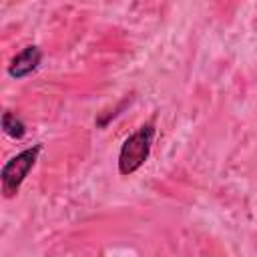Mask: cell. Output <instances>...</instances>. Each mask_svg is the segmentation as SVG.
<instances>
[{
	"label": "cell",
	"mask_w": 257,
	"mask_h": 257,
	"mask_svg": "<svg viewBox=\"0 0 257 257\" xmlns=\"http://www.w3.org/2000/svg\"><path fill=\"white\" fill-rule=\"evenodd\" d=\"M155 135H157L155 124L147 122L124 139V143L120 147V153H118V173L122 177H128V175L137 173L147 163V159L151 155V149H153Z\"/></svg>",
	"instance_id": "1"
},
{
	"label": "cell",
	"mask_w": 257,
	"mask_h": 257,
	"mask_svg": "<svg viewBox=\"0 0 257 257\" xmlns=\"http://www.w3.org/2000/svg\"><path fill=\"white\" fill-rule=\"evenodd\" d=\"M40 151H42V145H34L4 163V167L0 171V183H2V193L6 199L14 197L20 191L24 179L34 169V165L40 157Z\"/></svg>",
	"instance_id": "2"
},
{
	"label": "cell",
	"mask_w": 257,
	"mask_h": 257,
	"mask_svg": "<svg viewBox=\"0 0 257 257\" xmlns=\"http://www.w3.org/2000/svg\"><path fill=\"white\" fill-rule=\"evenodd\" d=\"M40 60H42V50L36 44H30V46H26L22 52H18L12 58V62L8 64V74L12 78H16V80L24 78V76L32 74L38 68Z\"/></svg>",
	"instance_id": "3"
},
{
	"label": "cell",
	"mask_w": 257,
	"mask_h": 257,
	"mask_svg": "<svg viewBox=\"0 0 257 257\" xmlns=\"http://www.w3.org/2000/svg\"><path fill=\"white\" fill-rule=\"evenodd\" d=\"M2 131H4L10 139L20 141V139H24V135H26V124H24L12 110H4V112H2Z\"/></svg>",
	"instance_id": "4"
}]
</instances>
